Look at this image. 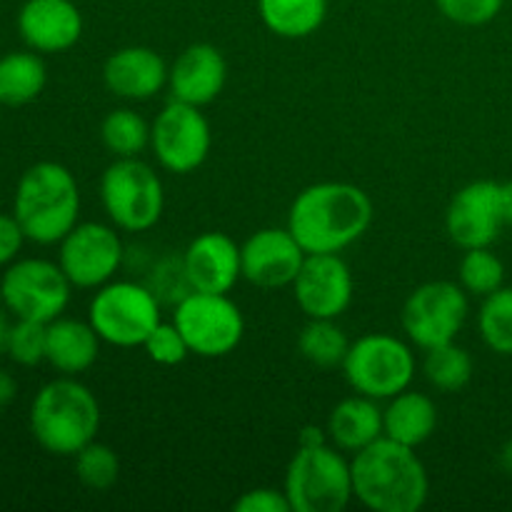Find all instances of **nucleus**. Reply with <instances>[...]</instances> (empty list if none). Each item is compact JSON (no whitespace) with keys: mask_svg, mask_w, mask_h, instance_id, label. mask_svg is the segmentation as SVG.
<instances>
[{"mask_svg":"<svg viewBox=\"0 0 512 512\" xmlns=\"http://www.w3.org/2000/svg\"><path fill=\"white\" fill-rule=\"evenodd\" d=\"M503 228L500 183L495 180H473L450 200L445 230L458 248H490Z\"/></svg>","mask_w":512,"mask_h":512,"instance_id":"obj_14","label":"nucleus"},{"mask_svg":"<svg viewBox=\"0 0 512 512\" xmlns=\"http://www.w3.org/2000/svg\"><path fill=\"white\" fill-rule=\"evenodd\" d=\"M100 355V335L83 320L55 318L48 323V343H45V360L63 375H80Z\"/></svg>","mask_w":512,"mask_h":512,"instance_id":"obj_22","label":"nucleus"},{"mask_svg":"<svg viewBox=\"0 0 512 512\" xmlns=\"http://www.w3.org/2000/svg\"><path fill=\"white\" fill-rule=\"evenodd\" d=\"M243 278L263 290L293 285L308 253L288 228H263L240 245Z\"/></svg>","mask_w":512,"mask_h":512,"instance_id":"obj_16","label":"nucleus"},{"mask_svg":"<svg viewBox=\"0 0 512 512\" xmlns=\"http://www.w3.org/2000/svg\"><path fill=\"white\" fill-rule=\"evenodd\" d=\"M458 278L465 293L488 298L490 293L503 288L505 265L490 248H470L460 260Z\"/></svg>","mask_w":512,"mask_h":512,"instance_id":"obj_30","label":"nucleus"},{"mask_svg":"<svg viewBox=\"0 0 512 512\" xmlns=\"http://www.w3.org/2000/svg\"><path fill=\"white\" fill-rule=\"evenodd\" d=\"M233 508L238 512H293L285 490L275 488L248 490L243 498L235 500Z\"/></svg>","mask_w":512,"mask_h":512,"instance_id":"obj_35","label":"nucleus"},{"mask_svg":"<svg viewBox=\"0 0 512 512\" xmlns=\"http://www.w3.org/2000/svg\"><path fill=\"white\" fill-rule=\"evenodd\" d=\"M373 223V200L353 183H315L288 210V230L308 255L343 253Z\"/></svg>","mask_w":512,"mask_h":512,"instance_id":"obj_1","label":"nucleus"},{"mask_svg":"<svg viewBox=\"0 0 512 512\" xmlns=\"http://www.w3.org/2000/svg\"><path fill=\"white\" fill-rule=\"evenodd\" d=\"M25 240V230L20 228L15 215H0V265L15 260Z\"/></svg>","mask_w":512,"mask_h":512,"instance_id":"obj_36","label":"nucleus"},{"mask_svg":"<svg viewBox=\"0 0 512 512\" xmlns=\"http://www.w3.org/2000/svg\"><path fill=\"white\" fill-rule=\"evenodd\" d=\"M10 333H13V323H10V320H8L5 310L0 308V353H8Z\"/></svg>","mask_w":512,"mask_h":512,"instance_id":"obj_39","label":"nucleus"},{"mask_svg":"<svg viewBox=\"0 0 512 512\" xmlns=\"http://www.w3.org/2000/svg\"><path fill=\"white\" fill-rule=\"evenodd\" d=\"M350 350L348 335L335 320L310 318L298 335V353L318 368H338Z\"/></svg>","mask_w":512,"mask_h":512,"instance_id":"obj_26","label":"nucleus"},{"mask_svg":"<svg viewBox=\"0 0 512 512\" xmlns=\"http://www.w3.org/2000/svg\"><path fill=\"white\" fill-rule=\"evenodd\" d=\"M325 430L335 448L355 455L385 435L383 410L378 408V400L358 393L335 405Z\"/></svg>","mask_w":512,"mask_h":512,"instance_id":"obj_21","label":"nucleus"},{"mask_svg":"<svg viewBox=\"0 0 512 512\" xmlns=\"http://www.w3.org/2000/svg\"><path fill=\"white\" fill-rule=\"evenodd\" d=\"M500 205H503V220L512 228V180L500 183Z\"/></svg>","mask_w":512,"mask_h":512,"instance_id":"obj_38","label":"nucleus"},{"mask_svg":"<svg viewBox=\"0 0 512 512\" xmlns=\"http://www.w3.org/2000/svg\"><path fill=\"white\" fill-rule=\"evenodd\" d=\"M350 388L373 400H390L410 388L415 355L408 343L388 333H368L350 343L343 360Z\"/></svg>","mask_w":512,"mask_h":512,"instance_id":"obj_8","label":"nucleus"},{"mask_svg":"<svg viewBox=\"0 0 512 512\" xmlns=\"http://www.w3.org/2000/svg\"><path fill=\"white\" fill-rule=\"evenodd\" d=\"M435 5L450 23L478 28L498 18L505 0H435Z\"/></svg>","mask_w":512,"mask_h":512,"instance_id":"obj_34","label":"nucleus"},{"mask_svg":"<svg viewBox=\"0 0 512 512\" xmlns=\"http://www.w3.org/2000/svg\"><path fill=\"white\" fill-rule=\"evenodd\" d=\"M168 63L145 45L120 48L105 60V88L125 100H150L168 85Z\"/></svg>","mask_w":512,"mask_h":512,"instance_id":"obj_20","label":"nucleus"},{"mask_svg":"<svg viewBox=\"0 0 512 512\" xmlns=\"http://www.w3.org/2000/svg\"><path fill=\"white\" fill-rule=\"evenodd\" d=\"M353 290V273L338 253L308 255L293 283L298 308L323 320H338L353 303Z\"/></svg>","mask_w":512,"mask_h":512,"instance_id":"obj_15","label":"nucleus"},{"mask_svg":"<svg viewBox=\"0 0 512 512\" xmlns=\"http://www.w3.org/2000/svg\"><path fill=\"white\" fill-rule=\"evenodd\" d=\"M123 263V240L118 230L103 223H78L60 240L58 265L78 288L110 283Z\"/></svg>","mask_w":512,"mask_h":512,"instance_id":"obj_13","label":"nucleus"},{"mask_svg":"<svg viewBox=\"0 0 512 512\" xmlns=\"http://www.w3.org/2000/svg\"><path fill=\"white\" fill-rule=\"evenodd\" d=\"M383 425L385 438L408 448H420L433 438L438 428V405L428 395L408 388L388 400V408L383 410Z\"/></svg>","mask_w":512,"mask_h":512,"instance_id":"obj_23","label":"nucleus"},{"mask_svg":"<svg viewBox=\"0 0 512 512\" xmlns=\"http://www.w3.org/2000/svg\"><path fill=\"white\" fill-rule=\"evenodd\" d=\"M48 83L45 63L35 53H8L0 58V103L25 105Z\"/></svg>","mask_w":512,"mask_h":512,"instance_id":"obj_25","label":"nucleus"},{"mask_svg":"<svg viewBox=\"0 0 512 512\" xmlns=\"http://www.w3.org/2000/svg\"><path fill=\"white\" fill-rule=\"evenodd\" d=\"M15 395H18V383H15L13 375L0 370V408L13 403Z\"/></svg>","mask_w":512,"mask_h":512,"instance_id":"obj_37","label":"nucleus"},{"mask_svg":"<svg viewBox=\"0 0 512 512\" xmlns=\"http://www.w3.org/2000/svg\"><path fill=\"white\" fill-rule=\"evenodd\" d=\"M228 63L210 43H193L173 60L168 70V88L173 100L188 105H210L225 88Z\"/></svg>","mask_w":512,"mask_h":512,"instance_id":"obj_18","label":"nucleus"},{"mask_svg":"<svg viewBox=\"0 0 512 512\" xmlns=\"http://www.w3.org/2000/svg\"><path fill=\"white\" fill-rule=\"evenodd\" d=\"M70 288L73 283L60 265L28 258L10 265L0 280V298L15 318L53 323L68 308Z\"/></svg>","mask_w":512,"mask_h":512,"instance_id":"obj_11","label":"nucleus"},{"mask_svg":"<svg viewBox=\"0 0 512 512\" xmlns=\"http://www.w3.org/2000/svg\"><path fill=\"white\" fill-rule=\"evenodd\" d=\"M265 28L285 40L310 38L328 18V0H258Z\"/></svg>","mask_w":512,"mask_h":512,"instance_id":"obj_24","label":"nucleus"},{"mask_svg":"<svg viewBox=\"0 0 512 512\" xmlns=\"http://www.w3.org/2000/svg\"><path fill=\"white\" fill-rule=\"evenodd\" d=\"M183 270L190 290L200 293H230L243 278L240 245L230 235L208 230L190 240L183 255Z\"/></svg>","mask_w":512,"mask_h":512,"instance_id":"obj_17","label":"nucleus"},{"mask_svg":"<svg viewBox=\"0 0 512 512\" xmlns=\"http://www.w3.org/2000/svg\"><path fill=\"white\" fill-rule=\"evenodd\" d=\"M13 215L33 243H60L78 225V180L60 163H35L20 178Z\"/></svg>","mask_w":512,"mask_h":512,"instance_id":"obj_4","label":"nucleus"},{"mask_svg":"<svg viewBox=\"0 0 512 512\" xmlns=\"http://www.w3.org/2000/svg\"><path fill=\"white\" fill-rule=\"evenodd\" d=\"M30 430L40 448L50 455L75 458V453L93 443L100 430L98 398L73 375L53 380L33 398Z\"/></svg>","mask_w":512,"mask_h":512,"instance_id":"obj_3","label":"nucleus"},{"mask_svg":"<svg viewBox=\"0 0 512 512\" xmlns=\"http://www.w3.org/2000/svg\"><path fill=\"white\" fill-rule=\"evenodd\" d=\"M483 343L493 353L512 355V288H500L485 298L478 315Z\"/></svg>","mask_w":512,"mask_h":512,"instance_id":"obj_29","label":"nucleus"},{"mask_svg":"<svg viewBox=\"0 0 512 512\" xmlns=\"http://www.w3.org/2000/svg\"><path fill=\"white\" fill-rule=\"evenodd\" d=\"M75 475L85 488L100 493V490H108L118 483L120 460L110 445L93 440L80 453H75Z\"/></svg>","mask_w":512,"mask_h":512,"instance_id":"obj_31","label":"nucleus"},{"mask_svg":"<svg viewBox=\"0 0 512 512\" xmlns=\"http://www.w3.org/2000/svg\"><path fill=\"white\" fill-rule=\"evenodd\" d=\"M143 348L148 353V358L158 365H180L190 355V345L178 330V325L163 323V320L145 338Z\"/></svg>","mask_w":512,"mask_h":512,"instance_id":"obj_33","label":"nucleus"},{"mask_svg":"<svg viewBox=\"0 0 512 512\" xmlns=\"http://www.w3.org/2000/svg\"><path fill=\"white\" fill-rule=\"evenodd\" d=\"M88 320L103 343L138 348L160 323V300L133 280H110L90 300Z\"/></svg>","mask_w":512,"mask_h":512,"instance_id":"obj_7","label":"nucleus"},{"mask_svg":"<svg viewBox=\"0 0 512 512\" xmlns=\"http://www.w3.org/2000/svg\"><path fill=\"white\" fill-rule=\"evenodd\" d=\"M353 495L375 512H418L430 493L428 470L415 448L378 438L353 455Z\"/></svg>","mask_w":512,"mask_h":512,"instance_id":"obj_2","label":"nucleus"},{"mask_svg":"<svg viewBox=\"0 0 512 512\" xmlns=\"http://www.w3.org/2000/svg\"><path fill=\"white\" fill-rule=\"evenodd\" d=\"M100 138L115 158H138L150 145V125L130 108L110 110L100 125Z\"/></svg>","mask_w":512,"mask_h":512,"instance_id":"obj_28","label":"nucleus"},{"mask_svg":"<svg viewBox=\"0 0 512 512\" xmlns=\"http://www.w3.org/2000/svg\"><path fill=\"white\" fill-rule=\"evenodd\" d=\"M45 343H48V323L20 320L13 325L8 343V355L18 365H38L45 360Z\"/></svg>","mask_w":512,"mask_h":512,"instance_id":"obj_32","label":"nucleus"},{"mask_svg":"<svg viewBox=\"0 0 512 512\" xmlns=\"http://www.w3.org/2000/svg\"><path fill=\"white\" fill-rule=\"evenodd\" d=\"M173 323L188 340L190 353L200 358H223L240 345L245 318L228 293L190 290L175 303Z\"/></svg>","mask_w":512,"mask_h":512,"instance_id":"obj_9","label":"nucleus"},{"mask_svg":"<svg viewBox=\"0 0 512 512\" xmlns=\"http://www.w3.org/2000/svg\"><path fill=\"white\" fill-rule=\"evenodd\" d=\"M100 200L113 225L125 233H143L163 215V180L140 158H115L100 178Z\"/></svg>","mask_w":512,"mask_h":512,"instance_id":"obj_6","label":"nucleus"},{"mask_svg":"<svg viewBox=\"0 0 512 512\" xmlns=\"http://www.w3.org/2000/svg\"><path fill=\"white\" fill-rule=\"evenodd\" d=\"M500 468L512 475V440L510 443H505L503 450H500Z\"/></svg>","mask_w":512,"mask_h":512,"instance_id":"obj_40","label":"nucleus"},{"mask_svg":"<svg viewBox=\"0 0 512 512\" xmlns=\"http://www.w3.org/2000/svg\"><path fill=\"white\" fill-rule=\"evenodd\" d=\"M473 358L465 348L453 343L438 345L425 350L423 373L435 390L443 393H458L473 380Z\"/></svg>","mask_w":512,"mask_h":512,"instance_id":"obj_27","label":"nucleus"},{"mask_svg":"<svg viewBox=\"0 0 512 512\" xmlns=\"http://www.w3.org/2000/svg\"><path fill=\"white\" fill-rule=\"evenodd\" d=\"M283 490L293 512H340L355 498L353 470L333 443L298 445Z\"/></svg>","mask_w":512,"mask_h":512,"instance_id":"obj_5","label":"nucleus"},{"mask_svg":"<svg viewBox=\"0 0 512 512\" xmlns=\"http://www.w3.org/2000/svg\"><path fill=\"white\" fill-rule=\"evenodd\" d=\"M213 133L198 105L170 100L150 125V148L165 170L188 175L208 160Z\"/></svg>","mask_w":512,"mask_h":512,"instance_id":"obj_12","label":"nucleus"},{"mask_svg":"<svg viewBox=\"0 0 512 512\" xmlns=\"http://www.w3.org/2000/svg\"><path fill=\"white\" fill-rule=\"evenodd\" d=\"M468 293L460 283L430 280L408 295L403 305V330L418 348L430 350L453 343L468 320Z\"/></svg>","mask_w":512,"mask_h":512,"instance_id":"obj_10","label":"nucleus"},{"mask_svg":"<svg viewBox=\"0 0 512 512\" xmlns=\"http://www.w3.org/2000/svg\"><path fill=\"white\" fill-rule=\"evenodd\" d=\"M18 30L38 53H63L83 35V15L73 0H25Z\"/></svg>","mask_w":512,"mask_h":512,"instance_id":"obj_19","label":"nucleus"}]
</instances>
